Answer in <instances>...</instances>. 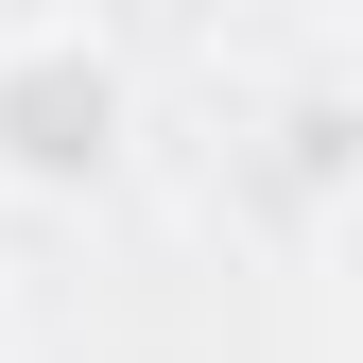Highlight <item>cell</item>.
<instances>
[{
	"label": "cell",
	"mask_w": 363,
	"mask_h": 363,
	"mask_svg": "<svg viewBox=\"0 0 363 363\" xmlns=\"http://www.w3.org/2000/svg\"><path fill=\"white\" fill-rule=\"evenodd\" d=\"M139 156V52L86 18H0V191H104Z\"/></svg>",
	"instance_id": "obj_1"
},
{
	"label": "cell",
	"mask_w": 363,
	"mask_h": 363,
	"mask_svg": "<svg viewBox=\"0 0 363 363\" xmlns=\"http://www.w3.org/2000/svg\"><path fill=\"white\" fill-rule=\"evenodd\" d=\"M0 363H18V294H0Z\"/></svg>",
	"instance_id": "obj_2"
}]
</instances>
